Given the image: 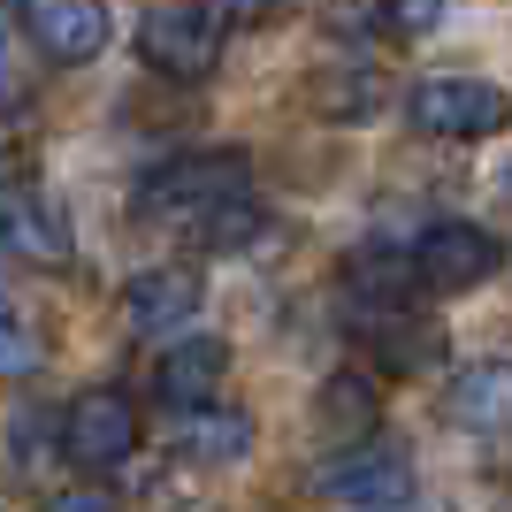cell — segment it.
Returning <instances> with one entry per match:
<instances>
[{
	"mask_svg": "<svg viewBox=\"0 0 512 512\" xmlns=\"http://www.w3.org/2000/svg\"><path fill=\"white\" fill-rule=\"evenodd\" d=\"M245 192V153L237 146H207V153H169V161H153L138 176V222H176V230H192L199 214H214L222 199Z\"/></svg>",
	"mask_w": 512,
	"mask_h": 512,
	"instance_id": "cell-1",
	"label": "cell"
},
{
	"mask_svg": "<svg viewBox=\"0 0 512 512\" xmlns=\"http://www.w3.org/2000/svg\"><path fill=\"white\" fill-rule=\"evenodd\" d=\"M314 497L321 505H360V512H383V505H406L413 497V451L398 436H367V444H337L314 474Z\"/></svg>",
	"mask_w": 512,
	"mask_h": 512,
	"instance_id": "cell-2",
	"label": "cell"
},
{
	"mask_svg": "<svg viewBox=\"0 0 512 512\" xmlns=\"http://www.w3.org/2000/svg\"><path fill=\"white\" fill-rule=\"evenodd\" d=\"M413 291H436V299H459V291H482L505 268V237L482 230V222H428L413 237Z\"/></svg>",
	"mask_w": 512,
	"mask_h": 512,
	"instance_id": "cell-3",
	"label": "cell"
},
{
	"mask_svg": "<svg viewBox=\"0 0 512 512\" xmlns=\"http://www.w3.org/2000/svg\"><path fill=\"white\" fill-rule=\"evenodd\" d=\"M406 123L421 138H497L512 123V100L490 77H421L406 85Z\"/></svg>",
	"mask_w": 512,
	"mask_h": 512,
	"instance_id": "cell-4",
	"label": "cell"
},
{
	"mask_svg": "<svg viewBox=\"0 0 512 512\" xmlns=\"http://www.w3.org/2000/svg\"><path fill=\"white\" fill-rule=\"evenodd\" d=\"M138 54H146L153 77H169V85H207L214 62H222V31L207 23L199 0H176V8H153L138 23Z\"/></svg>",
	"mask_w": 512,
	"mask_h": 512,
	"instance_id": "cell-5",
	"label": "cell"
},
{
	"mask_svg": "<svg viewBox=\"0 0 512 512\" xmlns=\"http://www.w3.org/2000/svg\"><path fill=\"white\" fill-rule=\"evenodd\" d=\"M138 406H130L123 390H85V398H69L62 413V459L69 467H85V474H107V467H123L130 451H138Z\"/></svg>",
	"mask_w": 512,
	"mask_h": 512,
	"instance_id": "cell-6",
	"label": "cell"
},
{
	"mask_svg": "<svg viewBox=\"0 0 512 512\" xmlns=\"http://www.w3.org/2000/svg\"><path fill=\"white\" fill-rule=\"evenodd\" d=\"M16 23H23V46L39 54V62H92L107 46V0H16Z\"/></svg>",
	"mask_w": 512,
	"mask_h": 512,
	"instance_id": "cell-7",
	"label": "cell"
},
{
	"mask_svg": "<svg viewBox=\"0 0 512 512\" xmlns=\"http://www.w3.org/2000/svg\"><path fill=\"white\" fill-rule=\"evenodd\" d=\"M230 383V344L222 337H176L161 344V360H153V398L169 413H207Z\"/></svg>",
	"mask_w": 512,
	"mask_h": 512,
	"instance_id": "cell-8",
	"label": "cell"
},
{
	"mask_svg": "<svg viewBox=\"0 0 512 512\" xmlns=\"http://www.w3.org/2000/svg\"><path fill=\"white\" fill-rule=\"evenodd\" d=\"M0 260H23V268H62L69 260V222L54 199L39 192H0Z\"/></svg>",
	"mask_w": 512,
	"mask_h": 512,
	"instance_id": "cell-9",
	"label": "cell"
},
{
	"mask_svg": "<svg viewBox=\"0 0 512 512\" xmlns=\"http://www.w3.org/2000/svg\"><path fill=\"white\" fill-rule=\"evenodd\" d=\"M199 299H207V283H199L192 268H138V276L123 283V321L138 337H176V329L199 314Z\"/></svg>",
	"mask_w": 512,
	"mask_h": 512,
	"instance_id": "cell-10",
	"label": "cell"
},
{
	"mask_svg": "<svg viewBox=\"0 0 512 512\" xmlns=\"http://www.w3.org/2000/svg\"><path fill=\"white\" fill-rule=\"evenodd\" d=\"M444 421L467 436H512V360H474L444 383Z\"/></svg>",
	"mask_w": 512,
	"mask_h": 512,
	"instance_id": "cell-11",
	"label": "cell"
},
{
	"mask_svg": "<svg viewBox=\"0 0 512 512\" xmlns=\"http://www.w3.org/2000/svg\"><path fill=\"white\" fill-rule=\"evenodd\" d=\"M352 329H360V344L390 367V375H413V367H428L444 352V329L421 321V314H406V299L398 306H352Z\"/></svg>",
	"mask_w": 512,
	"mask_h": 512,
	"instance_id": "cell-12",
	"label": "cell"
},
{
	"mask_svg": "<svg viewBox=\"0 0 512 512\" xmlns=\"http://www.w3.org/2000/svg\"><path fill=\"white\" fill-rule=\"evenodd\" d=\"M176 451H184L192 467H237V459L253 451V421H245L237 406L184 413V428H176Z\"/></svg>",
	"mask_w": 512,
	"mask_h": 512,
	"instance_id": "cell-13",
	"label": "cell"
},
{
	"mask_svg": "<svg viewBox=\"0 0 512 512\" xmlns=\"http://www.w3.org/2000/svg\"><path fill=\"white\" fill-rule=\"evenodd\" d=\"M390 85L375 77V69H321L314 77V115H329V123H367V115H383Z\"/></svg>",
	"mask_w": 512,
	"mask_h": 512,
	"instance_id": "cell-14",
	"label": "cell"
},
{
	"mask_svg": "<svg viewBox=\"0 0 512 512\" xmlns=\"http://www.w3.org/2000/svg\"><path fill=\"white\" fill-rule=\"evenodd\" d=\"M314 421L329 436H344V444H367L375 436V383L367 375H329L321 398H314Z\"/></svg>",
	"mask_w": 512,
	"mask_h": 512,
	"instance_id": "cell-15",
	"label": "cell"
},
{
	"mask_svg": "<svg viewBox=\"0 0 512 512\" xmlns=\"http://www.w3.org/2000/svg\"><path fill=\"white\" fill-rule=\"evenodd\" d=\"M39 367H46V321L23 299L0 291V383H23V375H39Z\"/></svg>",
	"mask_w": 512,
	"mask_h": 512,
	"instance_id": "cell-16",
	"label": "cell"
},
{
	"mask_svg": "<svg viewBox=\"0 0 512 512\" xmlns=\"http://www.w3.org/2000/svg\"><path fill=\"white\" fill-rule=\"evenodd\" d=\"M260 230H268V214H260V199H253V192L222 199L214 214H199V222H192V237L207 245V253H245Z\"/></svg>",
	"mask_w": 512,
	"mask_h": 512,
	"instance_id": "cell-17",
	"label": "cell"
},
{
	"mask_svg": "<svg viewBox=\"0 0 512 512\" xmlns=\"http://www.w3.org/2000/svg\"><path fill=\"white\" fill-rule=\"evenodd\" d=\"M207 8V23L230 39V31H260V23H276L283 16V0H199Z\"/></svg>",
	"mask_w": 512,
	"mask_h": 512,
	"instance_id": "cell-18",
	"label": "cell"
},
{
	"mask_svg": "<svg viewBox=\"0 0 512 512\" xmlns=\"http://www.w3.org/2000/svg\"><path fill=\"white\" fill-rule=\"evenodd\" d=\"M444 16H451V0H383V23L398 39H428Z\"/></svg>",
	"mask_w": 512,
	"mask_h": 512,
	"instance_id": "cell-19",
	"label": "cell"
},
{
	"mask_svg": "<svg viewBox=\"0 0 512 512\" xmlns=\"http://www.w3.org/2000/svg\"><path fill=\"white\" fill-rule=\"evenodd\" d=\"M23 62H16V31H8V23H0V115H16L23 107Z\"/></svg>",
	"mask_w": 512,
	"mask_h": 512,
	"instance_id": "cell-20",
	"label": "cell"
},
{
	"mask_svg": "<svg viewBox=\"0 0 512 512\" xmlns=\"http://www.w3.org/2000/svg\"><path fill=\"white\" fill-rule=\"evenodd\" d=\"M39 512H123V505H115V490H100V482H77V490H54Z\"/></svg>",
	"mask_w": 512,
	"mask_h": 512,
	"instance_id": "cell-21",
	"label": "cell"
},
{
	"mask_svg": "<svg viewBox=\"0 0 512 512\" xmlns=\"http://www.w3.org/2000/svg\"><path fill=\"white\" fill-rule=\"evenodd\" d=\"M505 184H512V176H505Z\"/></svg>",
	"mask_w": 512,
	"mask_h": 512,
	"instance_id": "cell-22",
	"label": "cell"
}]
</instances>
